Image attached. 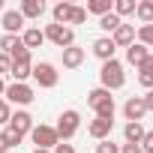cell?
<instances>
[{
  "mask_svg": "<svg viewBox=\"0 0 153 153\" xmlns=\"http://www.w3.org/2000/svg\"><path fill=\"white\" fill-rule=\"evenodd\" d=\"M99 81H102L99 87H105V90H120L126 84V72H123V63L117 57L99 66Z\"/></svg>",
  "mask_w": 153,
  "mask_h": 153,
  "instance_id": "1",
  "label": "cell"
},
{
  "mask_svg": "<svg viewBox=\"0 0 153 153\" xmlns=\"http://www.w3.org/2000/svg\"><path fill=\"white\" fill-rule=\"evenodd\" d=\"M45 39L48 42H54L60 51H66V48H72L75 45V30L72 27H66V24H45Z\"/></svg>",
  "mask_w": 153,
  "mask_h": 153,
  "instance_id": "2",
  "label": "cell"
},
{
  "mask_svg": "<svg viewBox=\"0 0 153 153\" xmlns=\"http://www.w3.org/2000/svg\"><path fill=\"white\" fill-rule=\"evenodd\" d=\"M57 135H60V141H69V138H75V132L81 129V114L75 111V108H66L60 117H57Z\"/></svg>",
  "mask_w": 153,
  "mask_h": 153,
  "instance_id": "3",
  "label": "cell"
},
{
  "mask_svg": "<svg viewBox=\"0 0 153 153\" xmlns=\"http://www.w3.org/2000/svg\"><path fill=\"white\" fill-rule=\"evenodd\" d=\"M33 81H36L39 87L51 90V87H57V81H60V72H57V66H54V63L42 60V63H36V66H33Z\"/></svg>",
  "mask_w": 153,
  "mask_h": 153,
  "instance_id": "4",
  "label": "cell"
},
{
  "mask_svg": "<svg viewBox=\"0 0 153 153\" xmlns=\"http://www.w3.org/2000/svg\"><path fill=\"white\" fill-rule=\"evenodd\" d=\"M30 138H33V144H36V147H45V150H54V147L60 144V135H57V129H54V126H45V123L33 126Z\"/></svg>",
  "mask_w": 153,
  "mask_h": 153,
  "instance_id": "5",
  "label": "cell"
},
{
  "mask_svg": "<svg viewBox=\"0 0 153 153\" xmlns=\"http://www.w3.org/2000/svg\"><path fill=\"white\" fill-rule=\"evenodd\" d=\"M6 99H9V105H30L33 99H36V93H33V87L30 84H9L6 87Z\"/></svg>",
  "mask_w": 153,
  "mask_h": 153,
  "instance_id": "6",
  "label": "cell"
},
{
  "mask_svg": "<svg viewBox=\"0 0 153 153\" xmlns=\"http://www.w3.org/2000/svg\"><path fill=\"white\" fill-rule=\"evenodd\" d=\"M144 114H147L144 96H129V99L123 102V117H126V123H141Z\"/></svg>",
  "mask_w": 153,
  "mask_h": 153,
  "instance_id": "7",
  "label": "cell"
},
{
  "mask_svg": "<svg viewBox=\"0 0 153 153\" xmlns=\"http://www.w3.org/2000/svg\"><path fill=\"white\" fill-rule=\"evenodd\" d=\"M24 15H21V9H6L3 12V21H0V24H3V33H9V36H21L27 27H24Z\"/></svg>",
  "mask_w": 153,
  "mask_h": 153,
  "instance_id": "8",
  "label": "cell"
},
{
  "mask_svg": "<svg viewBox=\"0 0 153 153\" xmlns=\"http://www.w3.org/2000/svg\"><path fill=\"white\" fill-rule=\"evenodd\" d=\"M33 126H36V123H33V114H30V111H24V108H21V111H15V114H12V120H9V129H12V132H18V135H30V132H33Z\"/></svg>",
  "mask_w": 153,
  "mask_h": 153,
  "instance_id": "9",
  "label": "cell"
},
{
  "mask_svg": "<svg viewBox=\"0 0 153 153\" xmlns=\"http://www.w3.org/2000/svg\"><path fill=\"white\" fill-rule=\"evenodd\" d=\"M111 39H114L117 48H132V45L138 42V30H135V24H120Z\"/></svg>",
  "mask_w": 153,
  "mask_h": 153,
  "instance_id": "10",
  "label": "cell"
},
{
  "mask_svg": "<svg viewBox=\"0 0 153 153\" xmlns=\"http://www.w3.org/2000/svg\"><path fill=\"white\" fill-rule=\"evenodd\" d=\"M111 129H114V120H105V117H93V120L87 123V132H90V138H96V141H105V138L111 135Z\"/></svg>",
  "mask_w": 153,
  "mask_h": 153,
  "instance_id": "11",
  "label": "cell"
},
{
  "mask_svg": "<svg viewBox=\"0 0 153 153\" xmlns=\"http://www.w3.org/2000/svg\"><path fill=\"white\" fill-rule=\"evenodd\" d=\"M114 51H117V45H114V39H111V36H99V39L93 42V54H96L102 63L114 60Z\"/></svg>",
  "mask_w": 153,
  "mask_h": 153,
  "instance_id": "12",
  "label": "cell"
},
{
  "mask_svg": "<svg viewBox=\"0 0 153 153\" xmlns=\"http://www.w3.org/2000/svg\"><path fill=\"white\" fill-rule=\"evenodd\" d=\"M24 48H27V45H24V39H21V36H9V33L0 36V51L9 54V57H18Z\"/></svg>",
  "mask_w": 153,
  "mask_h": 153,
  "instance_id": "13",
  "label": "cell"
},
{
  "mask_svg": "<svg viewBox=\"0 0 153 153\" xmlns=\"http://www.w3.org/2000/svg\"><path fill=\"white\" fill-rule=\"evenodd\" d=\"M84 57H87V51H84L81 45L66 48V51H63V69H78V66L84 63Z\"/></svg>",
  "mask_w": 153,
  "mask_h": 153,
  "instance_id": "14",
  "label": "cell"
},
{
  "mask_svg": "<svg viewBox=\"0 0 153 153\" xmlns=\"http://www.w3.org/2000/svg\"><path fill=\"white\" fill-rule=\"evenodd\" d=\"M21 39H24V45L33 51V48H42L48 39H45V30H39V27H27L24 33H21Z\"/></svg>",
  "mask_w": 153,
  "mask_h": 153,
  "instance_id": "15",
  "label": "cell"
},
{
  "mask_svg": "<svg viewBox=\"0 0 153 153\" xmlns=\"http://www.w3.org/2000/svg\"><path fill=\"white\" fill-rule=\"evenodd\" d=\"M147 57H150V51H147V45H141V42H135L132 48H126V63H132L135 69H138Z\"/></svg>",
  "mask_w": 153,
  "mask_h": 153,
  "instance_id": "16",
  "label": "cell"
},
{
  "mask_svg": "<svg viewBox=\"0 0 153 153\" xmlns=\"http://www.w3.org/2000/svg\"><path fill=\"white\" fill-rule=\"evenodd\" d=\"M144 135H147L144 123H126V126H123V138H126V144H141Z\"/></svg>",
  "mask_w": 153,
  "mask_h": 153,
  "instance_id": "17",
  "label": "cell"
},
{
  "mask_svg": "<svg viewBox=\"0 0 153 153\" xmlns=\"http://www.w3.org/2000/svg\"><path fill=\"white\" fill-rule=\"evenodd\" d=\"M21 15L24 18H42L45 15V0H21Z\"/></svg>",
  "mask_w": 153,
  "mask_h": 153,
  "instance_id": "18",
  "label": "cell"
},
{
  "mask_svg": "<svg viewBox=\"0 0 153 153\" xmlns=\"http://www.w3.org/2000/svg\"><path fill=\"white\" fill-rule=\"evenodd\" d=\"M138 84L147 87V90H153V54L138 66Z\"/></svg>",
  "mask_w": 153,
  "mask_h": 153,
  "instance_id": "19",
  "label": "cell"
},
{
  "mask_svg": "<svg viewBox=\"0 0 153 153\" xmlns=\"http://www.w3.org/2000/svg\"><path fill=\"white\" fill-rule=\"evenodd\" d=\"M72 9H75V3H69V0H60V3L51 9V18H54V24H69V15H72Z\"/></svg>",
  "mask_w": 153,
  "mask_h": 153,
  "instance_id": "20",
  "label": "cell"
},
{
  "mask_svg": "<svg viewBox=\"0 0 153 153\" xmlns=\"http://www.w3.org/2000/svg\"><path fill=\"white\" fill-rule=\"evenodd\" d=\"M108 99H114L111 96V90H105V87H93V90H87V105L96 111L102 102H108Z\"/></svg>",
  "mask_w": 153,
  "mask_h": 153,
  "instance_id": "21",
  "label": "cell"
},
{
  "mask_svg": "<svg viewBox=\"0 0 153 153\" xmlns=\"http://www.w3.org/2000/svg\"><path fill=\"white\" fill-rule=\"evenodd\" d=\"M87 15H108V12H114V3H111V0H87Z\"/></svg>",
  "mask_w": 153,
  "mask_h": 153,
  "instance_id": "22",
  "label": "cell"
},
{
  "mask_svg": "<svg viewBox=\"0 0 153 153\" xmlns=\"http://www.w3.org/2000/svg\"><path fill=\"white\" fill-rule=\"evenodd\" d=\"M135 18L144 24H153V0H138V9H135Z\"/></svg>",
  "mask_w": 153,
  "mask_h": 153,
  "instance_id": "23",
  "label": "cell"
},
{
  "mask_svg": "<svg viewBox=\"0 0 153 153\" xmlns=\"http://www.w3.org/2000/svg\"><path fill=\"white\" fill-rule=\"evenodd\" d=\"M120 24H123V18H120V15H114V12H108V15H102V18H99V27H102L108 36H114Z\"/></svg>",
  "mask_w": 153,
  "mask_h": 153,
  "instance_id": "24",
  "label": "cell"
},
{
  "mask_svg": "<svg viewBox=\"0 0 153 153\" xmlns=\"http://www.w3.org/2000/svg\"><path fill=\"white\" fill-rule=\"evenodd\" d=\"M135 9H138V3L135 0H114V15H135Z\"/></svg>",
  "mask_w": 153,
  "mask_h": 153,
  "instance_id": "25",
  "label": "cell"
},
{
  "mask_svg": "<svg viewBox=\"0 0 153 153\" xmlns=\"http://www.w3.org/2000/svg\"><path fill=\"white\" fill-rule=\"evenodd\" d=\"M93 114H96V117H105V120H114V114H117V105H114V99L102 102V105H99Z\"/></svg>",
  "mask_w": 153,
  "mask_h": 153,
  "instance_id": "26",
  "label": "cell"
},
{
  "mask_svg": "<svg viewBox=\"0 0 153 153\" xmlns=\"http://www.w3.org/2000/svg\"><path fill=\"white\" fill-rule=\"evenodd\" d=\"M138 42H141V45H147V48H153V24L138 27Z\"/></svg>",
  "mask_w": 153,
  "mask_h": 153,
  "instance_id": "27",
  "label": "cell"
},
{
  "mask_svg": "<svg viewBox=\"0 0 153 153\" xmlns=\"http://www.w3.org/2000/svg\"><path fill=\"white\" fill-rule=\"evenodd\" d=\"M84 21H87V9H84V6H75L72 15H69V24H66V27H72V24H84Z\"/></svg>",
  "mask_w": 153,
  "mask_h": 153,
  "instance_id": "28",
  "label": "cell"
},
{
  "mask_svg": "<svg viewBox=\"0 0 153 153\" xmlns=\"http://www.w3.org/2000/svg\"><path fill=\"white\" fill-rule=\"evenodd\" d=\"M96 153H120V144H114L111 138H105V141H96Z\"/></svg>",
  "mask_w": 153,
  "mask_h": 153,
  "instance_id": "29",
  "label": "cell"
},
{
  "mask_svg": "<svg viewBox=\"0 0 153 153\" xmlns=\"http://www.w3.org/2000/svg\"><path fill=\"white\" fill-rule=\"evenodd\" d=\"M3 75H12V57L0 51V78H3Z\"/></svg>",
  "mask_w": 153,
  "mask_h": 153,
  "instance_id": "30",
  "label": "cell"
},
{
  "mask_svg": "<svg viewBox=\"0 0 153 153\" xmlns=\"http://www.w3.org/2000/svg\"><path fill=\"white\" fill-rule=\"evenodd\" d=\"M3 138H6V141H9V147H18V144H21V141H24V135H18V132H12V129H9V126H6V129H3Z\"/></svg>",
  "mask_w": 153,
  "mask_h": 153,
  "instance_id": "31",
  "label": "cell"
},
{
  "mask_svg": "<svg viewBox=\"0 0 153 153\" xmlns=\"http://www.w3.org/2000/svg\"><path fill=\"white\" fill-rule=\"evenodd\" d=\"M12 105L9 102H3V108H0V126H9V120H12Z\"/></svg>",
  "mask_w": 153,
  "mask_h": 153,
  "instance_id": "32",
  "label": "cell"
},
{
  "mask_svg": "<svg viewBox=\"0 0 153 153\" xmlns=\"http://www.w3.org/2000/svg\"><path fill=\"white\" fill-rule=\"evenodd\" d=\"M141 150H144V153H153V132H147V135H144V141H141Z\"/></svg>",
  "mask_w": 153,
  "mask_h": 153,
  "instance_id": "33",
  "label": "cell"
},
{
  "mask_svg": "<svg viewBox=\"0 0 153 153\" xmlns=\"http://www.w3.org/2000/svg\"><path fill=\"white\" fill-rule=\"evenodd\" d=\"M120 153H144L141 144H120Z\"/></svg>",
  "mask_w": 153,
  "mask_h": 153,
  "instance_id": "34",
  "label": "cell"
},
{
  "mask_svg": "<svg viewBox=\"0 0 153 153\" xmlns=\"http://www.w3.org/2000/svg\"><path fill=\"white\" fill-rule=\"evenodd\" d=\"M54 153H75V147H72V144H66V141H60V144L54 147Z\"/></svg>",
  "mask_w": 153,
  "mask_h": 153,
  "instance_id": "35",
  "label": "cell"
},
{
  "mask_svg": "<svg viewBox=\"0 0 153 153\" xmlns=\"http://www.w3.org/2000/svg\"><path fill=\"white\" fill-rule=\"evenodd\" d=\"M9 150H12V147H9V141L3 138V132H0V153H9Z\"/></svg>",
  "mask_w": 153,
  "mask_h": 153,
  "instance_id": "36",
  "label": "cell"
},
{
  "mask_svg": "<svg viewBox=\"0 0 153 153\" xmlns=\"http://www.w3.org/2000/svg\"><path fill=\"white\" fill-rule=\"evenodd\" d=\"M144 102H147V111H153V90H147V96H144Z\"/></svg>",
  "mask_w": 153,
  "mask_h": 153,
  "instance_id": "37",
  "label": "cell"
},
{
  "mask_svg": "<svg viewBox=\"0 0 153 153\" xmlns=\"http://www.w3.org/2000/svg\"><path fill=\"white\" fill-rule=\"evenodd\" d=\"M33 153H54V150H45V147H33Z\"/></svg>",
  "mask_w": 153,
  "mask_h": 153,
  "instance_id": "38",
  "label": "cell"
},
{
  "mask_svg": "<svg viewBox=\"0 0 153 153\" xmlns=\"http://www.w3.org/2000/svg\"><path fill=\"white\" fill-rule=\"evenodd\" d=\"M0 96H6V84H3V78H0Z\"/></svg>",
  "mask_w": 153,
  "mask_h": 153,
  "instance_id": "39",
  "label": "cell"
},
{
  "mask_svg": "<svg viewBox=\"0 0 153 153\" xmlns=\"http://www.w3.org/2000/svg\"><path fill=\"white\" fill-rule=\"evenodd\" d=\"M0 9H3V0H0Z\"/></svg>",
  "mask_w": 153,
  "mask_h": 153,
  "instance_id": "40",
  "label": "cell"
},
{
  "mask_svg": "<svg viewBox=\"0 0 153 153\" xmlns=\"http://www.w3.org/2000/svg\"><path fill=\"white\" fill-rule=\"evenodd\" d=\"M0 108H3V99H0Z\"/></svg>",
  "mask_w": 153,
  "mask_h": 153,
  "instance_id": "41",
  "label": "cell"
},
{
  "mask_svg": "<svg viewBox=\"0 0 153 153\" xmlns=\"http://www.w3.org/2000/svg\"><path fill=\"white\" fill-rule=\"evenodd\" d=\"M0 132H3V129H0Z\"/></svg>",
  "mask_w": 153,
  "mask_h": 153,
  "instance_id": "42",
  "label": "cell"
}]
</instances>
